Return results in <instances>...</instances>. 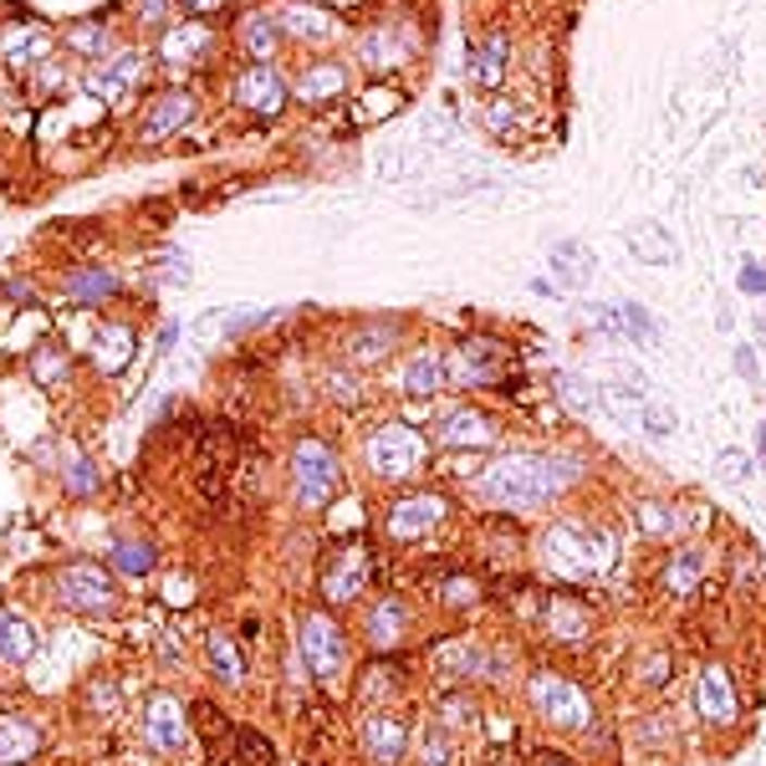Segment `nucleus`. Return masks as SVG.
<instances>
[{"label": "nucleus", "mask_w": 766, "mask_h": 766, "mask_svg": "<svg viewBox=\"0 0 766 766\" xmlns=\"http://www.w3.org/2000/svg\"><path fill=\"white\" fill-rule=\"evenodd\" d=\"M583 475L578 460H547V455H506L481 475V491L491 506H511V511H527V506H542V501L563 496L567 485Z\"/></svg>", "instance_id": "f257e3e1"}, {"label": "nucleus", "mask_w": 766, "mask_h": 766, "mask_svg": "<svg viewBox=\"0 0 766 766\" xmlns=\"http://www.w3.org/2000/svg\"><path fill=\"white\" fill-rule=\"evenodd\" d=\"M51 588H57V603L62 608H72V614H113L118 608V583H113V567L102 563H62L57 567V578H51Z\"/></svg>", "instance_id": "f03ea898"}, {"label": "nucleus", "mask_w": 766, "mask_h": 766, "mask_svg": "<svg viewBox=\"0 0 766 766\" xmlns=\"http://www.w3.org/2000/svg\"><path fill=\"white\" fill-rule=\"evenodd\" d=\"M337 481H343V466H337L333 445L297 440V450H292V491H297V506H307V511L328 506L337 496Z\"/></svg>", "instance_id": "7ed1b4c3"}, {"label": "nucleus", "mask_w": 766, "mask_h": 766, "mask_svg": "<svg viewBox=\"0 0 766 766\" xmlns=\"http://www.w3.org/2000/svg\"><path fill=\"white\" fill-rule=\"evenodd\" d=\"M542 547H547V557L557 563V572H567V578H583V572H598V567L614 563V547H608V536L588 532V527H578V521H563V527H552Z\"/></svg>", "instance_id": "20e7f679"}, {"label": "nucleus", "mask_w": 766, "mask_h": 766, "mask_svg": "<svg viewBox=\"0 0 766 766\" xmlns=\"http://www.w3.org/2000/svg\"><path fill=\"white\" fill-rule=\"evenodd\" d=\"M368 466L379 481H404V475H415L419 460H424V434L409 430V424H383V430L368 434Z\"/></svg>", "instance_id": "39448f33"}, {"label": "nucleus", "mask_w": 766, "mask_h": 766, "mask_svg": "<svg viewBox=\"0 0 766 766\" xmlns=\"http://www.w3.org/2000/svg\"><path fill=\"white\" fill-rule=\"evenodd\" d=\"M297 650H301V665L312 669L317 680H337L348 669V639H343V629L328 614H301Z\"/></svg>", "instance_id": "423d86ee"}, {"label": "nucleus", "mask_w": 766, "mask_h": 766, "mask_svg": "<svg viewBox=\"0 0 766 766\" xmlns=\"http://www.w3.org/2000/svg\"><path fill=\"white\" fill-rule=\"evenodd\" d=\"M532 705L536 716L563 726V731H588L593 726V700L563 675H532Z\"/></svg>", "instance_id": "0eeeda50"}, {"label": "nucleus", "mask_w": 766, "mask_h": 766, "mask_svg": "<svg viewBox=\"0 0 766 766\" xmlns=\"http://www.w3.org/2000/svg\"><path fill=\"white\" fill-rule=\"evenodd\" d=\"M144 741L159 756H180L189 746V711L174 695H149V705H144Z\"/></svg>", "instance_id": "6e6552de"}, {"label": "nucleus", "mask_w": 766, "mask_h": 766, "mask_svg": "<svg viewBox=\"0 0 766 766\" xmlns=\"http://www.w3.org/2000/svg\"><path fill=\"white\" fill-rule=\"evenodd\" d=\"M144 72H149L144 51H113V57H102L98 67L87 72V92L102 98V102H118V98H128V92L144 83Z\"/></svg>", "instance_id": "1a4fd4ad"}, {"label": "nucleus", "mask_w": 766, "mask_h": 766, "mask_svg": "<svg viewBox=\"0 0 766 766\" xmlns=\"http://www.w3.org/2000/svg\"><path fill=\"white\" fill-rule=\"evenodd\" d=\"M235 102H240L246 113L276 118V113L286 108V83H282V72L271 67V62H250V67L235 77Z\"/></svg>", "instance_id": "9d476101"}, {"label": "nucleus", "mask_w": 766, "mask_h": 766, "mask_svg": "<svg viewBox=\"0 0 766 766\" xmlns=\"http://www.w3.org/2000/svg\"><path fill=\"white\" fill-rule=\"evenodd\" d=\"M445 521V496H404L388 506V536L394 542H419Z\"/></svg>", "instance_id": "9b49d317"}, {"label": "nucleus", "mask_w": 766, "mask_h": 766, "mask_svg": "<svg viewBox=\"0 0 766 766\" xmlns=\"http://www.w3.org/2000/svg\"><path fill=\"white\" fill-rule=\"evenodd\" d=\"M51 47H57V36L47 26H36V21H21L11 32L0 36V57H5V67L11 72H32L36 62H47Z\"/></svg>", "instance_id": "f8f14e48"}, {"label": "nucleus", "mask_w": 766, "mask_h": 766, "mask_svg": "<svg viewBox=\"0 0 766 766\" xmlns=\"http://www.w3.org/2000/svg\"><path fill=\"white\" fill-rule=\"evenodd\" d=\"M210 47H215V32L205 21H180V26H169L159 36V62L164 67H195Z\"/></svg>", "instance_id": "ddd939ff"}, {"label": "nucleus", "mask_w": 766, "mask_h": 766, "mask_svg": "<svg viewBox=\"0 0 766 766\" xmlns=\"http://www.w3.org/2000/svg\"><path fill=\"white\" fill-rule=\"evenodd\" d=\"M695 705L700 716H705V726H736V690H731V675L720 665H705L700 669V684H695Z\"/></svg>", "instance_id": "4468645a"}, {"label": "nucleus", "mask_w": 766, "mask_h": 766, "mask_svg": "<svg viewBox=\"0 0 766 766\" xmlns=\"http://www.w3.org/2000/svg\"><path fill=\"white\" fill-rule=\"evenodd\" d=\"M292 92H297L301 102H333V98L348 92V67L333 62V57H317V62L301 67V77L292 83Z\"/></svg>", "instance_id": "2eb2a0df"}, {"label": "nucleus", "mask_w": 766, "mask_h": 766, "mask_svg": "<svg viewBox=\"0 0 766 766\" xmlns=\"http://www.w3.org/2000/svg\"><path fill=\"white\" fill-rule=\"evenodd\" d=\"M450 383H470V388H481V383H496L501 373V348H491V343H460V348L450 353Z\"/></svg>", "instance_id": "dca6fc26"}, {"label": "nucleus", "mask_w": 766, "mask_h": 766, "mask_svg": "<svg viewBox=\"0 0 766 766\" xmlns=\"http://www.w3.org/2000/svg\"><path fill=\"white\" fill-rule=\"evenodd\" d=\"M363 751L373 766H399L404 751H409V731H404V720L394 716H368L363 720Z\"/></svg>", "instance_id": "f3484780"}, {"label": "nucleus", "mask_w": 766, "mask_h": 766, "mask_svg": "<svg viewBox=\"0 0 766 766\" xmlns=\"http://www.w3.org/2000/svg\"><path fill=\"white\" fill-rule=\"evenodd\" d=\"M41 756V726L26 716H0V766H26Z\"/></svg>", "instance_id": "a211bd4d"}, {"label": "nucleus", "mask_w": 766, "mask_h": 766, "mask_svg": "<svg viewBox=\"0 0 766 766\" xmlns=\"http://www.w3.org/2000/svg\"><path fill=\"white\" fill-rule=\"evenodd\" d=\"M134 328H123V322H102L98 333H92V363H98V373H123L128 368V358H134Z\"/></svg>", "instance_id": "6ab92c4d"}, {"label": "nucleus", "mask_w": 766, "mask_h": 766, "mask_svg": "<svg viewBox=\"0 0 766 766\" xmlns=\"http://www.w3.org/2000/svg\"><path fill=\"white\" fill-rule=\"evenodd\" d=\"M32 654H36L32 618L21 614V608H5V603H0V659H5V665H26Z\"/></svg>", "instance_id": "aec40b11"}, {"label": "nucleus", "mask_w": 766, "mask_h": 766, "mask_svg": "<svg viewBox=\"0 0 766 766\" xmlns=\"http://www.w3.org/2000/svg\"><path fill=\"white\" fill-rule=\"evenodd\" d=\"M623 246H629L639 261H650V267L675 261V240H669V231L659 225V220H633L629 231H623Z\"/></svg>", "instance_id": "412c9836"}, {"label": "nucleus", "mask_w": 766, "mask_h": 766, "mask_svg": "<svg viewBox=\"0 0 766 766\" xmlns=\"http://www.w3.org/2000/svg\"><path fill=\"white\" fill-rule=\"evenodd\" d=\"M189 118H195V98H189V92H164V98L149 108V118H144V128H138V134L153 144V138H169L174 128H184Z\"/></svg>", "instance_id": "4be33fe9"}, {"label": "nucleus", "mask_w": 766, "mask_h": 766, "mask_svg": "<svg viewBox=\"0 0 766 766\" xmlns=\"http://www.w3.org/2000/svg\"><path fill=\"white\" fill-rule=\"evenodd\" d=\"M363 578H368V557H363V547H343V557H337V563L328 567L322 588H328V598H333V603H348V598H358Z\"/></svg>", "instance_id": "5701e85b"}, {"label": "nucleus", "mask_w": 766, "mask_h": 766, "mask_svg": "<svg viewBox=\"0 0 766 766\" xmlns=\"http://www.w3.org/2000/svg\"><path fill=\"white\" fill-rule=\"evenodd\" d=\"M440 440H445V445L485 450V445H496V424L485 415H475V409H455V415H445V424H440Z\"/></svg>", "instance_id": "b1692460"}, {"label": "nucleus", "mask_w": 766, "mask_h": 766, "mask_svg": "<svg viewBox=\"0 0 766 766\" xmlns=\"http://www.w3.org/2000/svg\"><path fill=\"white\" fill-rule=\"evenodd\" d=\"M205 654H210V675L220 684H240L246 680V659H240V644H235L231 629H210L205 633Z\"/></svg>", "instance_id": "393cba45"}, {"label": "nucleus", "mask_w": 766, "mask_h": 766, "mask_svg": "<svg viewBox=\"0 0 766 766\" xmlns=\"http://www.w3.org/2000/svg\"><path fill=\"white\" fill-rule=\"evenodd\" d=\"M276 21H282V36H297V41H333L337 36V16L317 11V5H292Z\"/></svg>", "instance_id": "a878e982"}, {"label": "nucleus", "mask_w": 766, "mask_h": 766, "mask_svg": "<svg viewBox=\"0 0 766 766\" xmlns=\"http://www.w3.org/2000/svg\"><path fill=\"white\" fill-rule=\"evenodd\" d=\"M108 563H113L123 578H149L153 567H159V547H153V542H138V536H118L113 547H108Z\"/></svg>", "instance_id": "bb28decb"}, {"label": "nucleus", "mask_w": 766, "mask_h": 766, "mask_svg": "<svg viewBox=\"0 0 766 766\" xmlns=\"http://www.w3.org/2000/svg\"><path fill=\"white\" fill-rule=\"evenodd\" d=\"M62 292H67L72 301H83V307H92V301H108L118 297V276L108 267H83L72 271L67 282H62Z\"/></svg>", "instance_id": "cd10ccee"}, {"label": "nucleus", "mask_w": 766, "mask_h": 766, "mask_svg": "<svg viewBox=\"0 0 766 766\" xmlns=\"http://www.w3.org/2000/svg\"><path fill=\"white\" fill-rule=\"evenodd\" d=\"M404 629H409V608H404V598H383V603H373V614H368V639H373L379 650L399 644Z\"/></svg>", "instance_id": "c85d7f7f"}, {"label": "nucleus", "mask_w": 766, "mask_h": 766, "mask_svg": "<svg viewBox=\"0 0 766 766\" xmlns=\"http://www.w3.org/2000/svg\"><path fill=\"white\" fill-rule=\"evenodd\" d=\"M705 567H711L705 547H675V557H669V572H665V583L675 588V593H695L700 578H705Z\"/></svg>", "instance_id": "c756f323"}, {"label": "nucleus", "mask_w": 766, "mask_h": 766, "mask_svg": "<svg viewBox=\"0 0 766 766\" xmlns=\"http://www.w3.org/2000/svg\"><path fill=\"white\" fill-rule=\"evenodd\" d=\"M445 383V358H434V353H415L409 363H404V394H424L430 399L434 388Z\"/></svg>", "instance_id": "7c9ffc66"}, {"label": "nucleus", "mask_w": 766, "mask_h": 766, "mask_svg": "<svg viewBox=\"0 0 766 766\" xmlns=\"http://www.w3.org/2000/svg\"><path fill=\"white\" fill-rule=\"evenodd\" d=\"M240 41H246V51L256 57V62H271L276 47H282V21H276V16H246Z\"/></svg>", "instance_id": "2f4dec72"}, {"label": "nucleus", "mask_w": 766, "mask_h": 766, "mask_svg": "<svg viewBox=\"0 0 766 766\" xmlns=\"http://www.w3.org/2000/svg\"><path fill=\"white\" fill-rule=\"evenodd\" d=\"M394 337H399V322H373V328H363V333L353 337V363H379V358H388V348H394Z\"/></svg>", "instance_id": "473e14b6"}, {"label": "nucleus", "mask_w": 766, "mask_h": 766, "mask_svg": "<svg viewBox=\"0 0 766 766\" xmlns=\"http://www.w3.org/2000/svg\"><path fill=\"white\" fill-rule=\"evenodd\" d=\"M506 62H511V47H506V36H491L481 51H475V62H470V77L481 87H496L506 77Z\"/></svg>", "instance_id": "72a5a7b5"}, {"label": "nucleus", "mask_w": 766, "mask_h": 766, "mask_svg": "<svg viewBox=\"0 0 766 766\" xmlns=\"http://www.w3.org/2000/svg\"><path fill=\"white\" fill-rule=\"evenodd\" d=\"M552 271H557V286H583L593 276V256H583V246H552Z\"/></svg>", "instance_id": "f704fd0d"}, {"label": "nucleus", "mask_w": 766, "mask_h": 766, "mask_svg": "<svg viewBox=\"0 0 766 766\" xmlns=\"http://www.w3.org/2000/svg\"><path fill=\"white\" fill-rule=\"evenodd\" d=\"M598 409H608V415H618V419H639L644 415V394H639V388H623V383H603Z\"/></svg>", "instance_id": "c9c22d12"}, {"label": "nucleus", "mask_w": 766, "mask_h": 766, "mask_svg": "<svg viewBox=\"0 0 766 766\" xmlns=\"http://www.w3.org/2000/svg\"><path fill=\"white\" fill-rule=\"evenodd\" d=\"M62 41H67L77 57H102V47H108V26H102V21H77V26L62 32Z\"/></svg>", "instance_id": "e433bc0d"}, {"label": "nucleus", "mask_w": 766, "mask_h": 766, "mask_svg": "<svg viewBox=\"0 0 766 766\" xmlns=\"http://www.w3.org/2000/svg\"><path fill=\"white\" fill-rule=\"evenodd\" d=\"M614 317H618V328H623V333H633V337H639V343H654V337H659V328H654V317L644 312L639 301H618V307H614Z\"/></svg>", "instance_id": "4c0bfd02"}, {"label": "nucleus", "mask_w": 766, "mask_h": 766, "mask_svg": "<svg viewBox=\"0 0 766 766\" xmlns=\"http://www.w3.org/2000/svg\"><path fill=\"white\" fill-rule=\"evenodd\" d=\"M639 527L650 536H675L680 532V511H669L665 501H644V506H639Z\"/></svg>", "instance_id": "58836bf2"}, {"label": "nucleus", "mask_w": 766, "mask_h": 766, "mask_svg": "<svg viewBox=\"0 0 766 766\" xmlns=\"http://www.w3.org/2000/svg\"><path fill=\"white\" fill-rule=\"evenodd\" d=\"M62 485H67L72 496H92L98 491V466L83 460V455H72L67 466H62Z\"/></svg>", "instance_id": "ea45409f"}, {"label": "nucleus", "mask_w": 766, "mask_h": 766, "mask_svg": "<svg viewBox=\"0 0 766 766\" xmlns=\"http://www.w3.org/2000/svg\"><path fill=\"white\" fill-rule=\"evenodd\" d=\"M363 62H368V67H394V62H404V51H399V41H394V36L373 32L363 41Z\"/></svg>", "instance_id": "a19ab883"}, {"label": "nucleus", "mask_w": 766, "mask_h": 766, "mask_svg": "<svg viewBox=\"0 0 766 766\" xmlns=\"http://www.w3.org/2000/svg\"><path fill=\"white\" fill-rule=\"evenodd\" d=\"M32 373H36V383H62V379H67V353H62V348H41V353H36V363H32Z\"/></svg>", "instance_id": "79ce46f5"}, {"label": "nucleus", "mask_w": 766, "mask_h": 766, "mask_svg": "<svg viewBox=\"0 0 766 766\" xmlns=\"http://www.w3.org/2000/svg\"><path fill=\"white\" fill-rule=\"evenodd\" d=\"M419 766H455V751H450V736L445 731H430L419 741Z\"/></svg>", "instance_id": "37998d69"}, {"label": "nucleus", "mask_w": 766, "mask_h": 766, "mask_svg": "<svg viewBox=\"0 0 766 766\" xmlns=\"http://www.w3.org/2000/svg\"><path fill=\"white\" fill-rule=\"evenodd\" d=\"M388 113H399V92H394V87H373V92H363L358 118H388Z\"/></svg>", "instance_id": "c03bdc74"}, {"label": "nucleus", "mask_w": 766, "mask_h": 766, "mask_svg": "<svg viewBox=\"0 0 766 766\" xmlns=\"http://www.w3.org/2000/svg\"><path fill=\"white\" fill-rule=\"evenodd\" d=\"M639 424L654 434V440H665V434H675V409H659V404H644V415H639Z\"/></svg>", "instance_id": "a18cd8bd"}, {"label": "nucleus", "mask_w": 766, "mask_h": 766, "mask_svg": "<svg viewBox=\"0 0 766 766\" xmlns=\"http://www.w3.org/2000/svg\"><path fill=\"white\" fill-rule=\"evenodd\" d=\"M557 394H563L578 415H588V409H598V394L593 388H578V379H557Z\"/></svg>", "instance_id": "49530a36"}, {"label": "nucleus", "mask_w": 766, "mask_h": 766, "mask_svg": "<svg viewBox=\"0 0 766 766\" xmlns=\"http://www.w3.org/2000/svg\"><path fill=\"white\" fill-rule=\"evenodd\" d=\"M720 475H726V481H751V455L746 450H720Z\"/></svg>", "instance_id": "de8ad7c7"}, {"label": "nucleus", "mask_w": 766, "mask_h": 766, "mask_svg": "<svg viewBox=\"0 0 766 766\" xmlns=\"http://www.w3.org/2000/svg\"><path fill=\"white\" fill-rule=\"evenodd\" d=\"M240 756H246V766H276L271 746L261 741V736H250V731H240Z\"/></svg>", "instance_id": "09e8293b"}, {"label": "nucleus", "mask_w": 766, "mask_h": 766, "mask_svg": "<svg viewBox=\"0 0 766 766\" xmlns=\"http://www.w3.org/2000/svg\"><path fill=\"white\" fill-rule=\"evenodd\" d=\"M415 164H419V153H388V159H379V174L383 180H404Z\"/></svg>", "instance_id": "8fccbe9b"}, {"label": "nucleus", "mask_w": 766, "mask_h": 766, "mask_svg": "<svg viewBox=\"0 0 766 766\" xmlns=\"http://www.w3.org/2000/svg\"><path fill=\"white\" fill-rule=\"evenodd\" d=\"M736 282H741V292H751V297H766V267H756V261H746Z\"/></svg>", "instance_id": "3c124183"}, {"label": "nucleus", "mask_w": 766, "mask_h": 766, "mask_svg": "<svg viewBox=\"0 0 766 766\" xmlns=\"http://www.w3.org/2000/svg\"><path fill=\"white\" fill-rule=\"evenodd\" d=\"M445 603H475V583L470 578H450L445 583Z\"/></svg>", "instance_id": "603ef678"}, {"label": "nucleus", "mask_w": 766, "mask_h": 766, "mask_svg": "<svg viewBox=\"0 0 766 766\" xmlns=\"http://www.w3.org/2000/svg\"><path fill=\"white\" fill-rule=\"evenodd\" d=\"M736 373H741V379H751V383L762 379V363H756V353H751V348H736Z\"/></svg>", "instance_id": "864d4df0"}, {"label": "nucleus", "mask_w": 766, "mask_h": 766, "mask_svg": "<svg viewBox=\"0 0 766 766\" xmlns=\"http://www.w3.org/2000/svg\"><path fill=\"white\" fill-rule=\"evenodd\" d=\"M164 598H169V603H189V598H195V583H189V578H169V583H164Z\"/></svg>", "instance_id": "5fc2aeb1"}, {"label": "nucleus", "mask_w": 766, "mask_h": 766, "mask_svg": "<svg viewBox=\"0 0 766 766\" xmlns=\"http://www.w3.org/2000/svg\"><path fill=\"white\" fill-rule=\"evenodd\" d=\"M164 5H169V0H138V21L159 26V21H164Z\"/></svg>", "instance_id": "6e6d98bb"}, {"label": "nucleus", "mask_w": 766, "mask_h": 766, "mask_svg": "<svg viewBox=\"0 0 766 766\" xmlns=\"http://www.w3.org/2000/svg\"><path fill=\"white\" fill-rule=\"evenodd\" d=\"M0 297L21 301V307H26V301H36V292H32V282H5V292H0Z\"/></svg>", "instance_id": "4d7b16f0"}, {"label": "nucleus", "mask_w": 766, "mask_h": 766, "mask_svg": "<svg viewBox=\"0 0 766 766\" xmlns=\"http://www.w3.org/2000/svg\"><path fill=\"white\" fill-rule=\"evenodd\" d=\"M184 11H195V16H205V11H220V5H225V0H180Z\"/></svg>", "instance_id": "13d9d810"}, {"label": "nucleus", "mask_w": 766, "mask_h": 766, "mask_svg": "<svg viewBox=\"0 0 766 766\" xmlns=\"http://www.w3.org/2000/svg\"><path fill=\"white\" fill-rule=\"evenodd\" d=\"M491 128H511V108H506V102L491 108Z\"/></svg>", "instance_id": "bf43d9fd"}, {"label": "nucleus", "mask_w": 766, "mask_h": 766, "mask_svg": "<svg viewBox=\"0 0 766 766\" xmlns=\"http://www.w3.org/2000/svg\"><path fill=\"white\" fill-rule=\"evenodd\" d=\"M644 680H665V659H659V654H654V659H650V669H644Z\"/></svg>", "instance_id": "052dcab7"}]
</instances>
